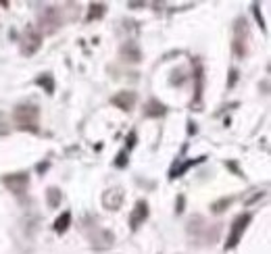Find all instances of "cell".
<instances>
[{
    "label": "cell",
    "mask_w": 271,
    "mask_h": 254,
    "mask_svg": "<svg viewBox=\"0 0 271 254\" xmlns=\"http://www.w3.org/2000/svg\"><path fill=\"white\" fill-rule=\"evenodd\" d=\"M202 161H204V156H200V158H192V161H188V163H184L182 167H177V169H173L169 177H171V179H175V177H182V175H184V173H186V171H188L190 167H194V165H198V163H202Z\"/></svg>",
    "instance_id": "44dd1931"
},
{
    "label": "cell",
    "mask_w": 271,
    "mask_h": 254,
    "mask_svg": "<svg viewBox=\"0 0 271 254\" xmlns=\"http://www.w3.org/2000/svg\"><path fill=\"white\" fill-rule=\"evenodd\" d=\"M206 221H204V217L202 215H194L190 221H188V227H186V231H188V236L192 238V240H196V242H202V236H204V231H206Z\"/></svg>",
    "instance_id": "7c38bea8"
},
{
    "label": "cell",
    "mask_w": 271,
    "mask_h": 254,
    "mask_svg": "<svg viewBox=\"0 0 271 254\" xmlns=\"http://www.w3.org/2000/svg\"><path fill=\"white\" fill-rule=\"evenodd\" d=\"M36 83H38L40 88H44L46 94H54V77H52L50 73L38 75V77H36Z\"/></svg>",
    "instance_id": "d6986e66"
},
{
    "label": "cell",
    "mask_w": 271,
    "mask_h": 254,
    "mask_svg": "<svg viewBox=\"0 0 271 254\" xmlns=\"http://www.w3.org/2000/svg\"><path fill=\"white\" fill-rule=\"evenodd\" d=\"M148 202L146 200H138L136 202V206H134V210H132V215H130V227L136 231L140 225H144V221L148 219Z\"/></svg>",
    "instance_id": "30bf717a"
},
{
    "label": "cell",
    "mask_w": 271,
    "mask_h": 254,
    "mask_svg": "<svg viewBox=\"0 0 271 254\" xmlns=\"http://www.w3.org/2000/svg\"><path fill=\"white\" fill-rule=\"evenodd\" d=\"M107 15V5L105 3H92L88 7V15H86V21L92 23V21H98Z\"/></svg>",
    "instance_id": "9a60e30c"
},
{
    "label": "cell",
    "mask_w": 271,
    "mask_h": 254,
    "mask_svg": "<svg viewBox=\"0 0 271 254\" xmlns=\"http://www.w3.org/2000/svg\"><path fill=\"white\" fill-rule=\"evenodd\" d=\"M238 81V71L236 69H232L230 71V81H227V88H234V83Z\"/></svg>",
    "instance_id": "83f0119b"
},
{
    "label": "cell",
    "mask_w": 271,
    "mask_h": 254,
    "mask_svg": "<svg viewBox=\"0 0 271 254\" xmlns=\"http://www.w3.org/2000/svg\"><path fill=\"white\" fill-rule=\"evenodd\" d=\"M232 50L236 58H246L251 52V27L248 21L238 17L234 21V38H232Z\"/></svg>",
    "instance_id": "7a4b0ae2"
},
{
    "label": "cell",
    "mask_w": 271,
    "mask_h": 254,
    "mask_svg": "<svg viewBox=\"0 0 271 254\" xmlns=\"http://www.w3.org/2000/svg\"><path fill=\"white\" fill-rule=\"evenodd\" d=\"M225 165H227V167H230L232 171H236V175H240V177H242V173H240V169L236 167V163H225Z\"/></svg>",
    "instance_id": "f1b7e54d"
},
{
    "label": "cell",
    "mask_w": 271,
    "mask_h": 254,
    "mask_svg": "<svg viewBox=\"0 0 271 254\" xmlns=\"http://www.w3.org/2000/svg\"><path fill=\"white\" fill-rule=\"evenodd\" d=\"M13 123L17 125L19 132L38 134L40 132V109L36 104H17L13 109Z\"/></svg>",
    "instance_id": "6da1fadb"
},
{
    "label": "cell",
    "mask_w": 271,
    "mask_h": 254,
    "mask_svg": "<svg viewBox=\"0 0 271 254\" xmlns=\"http://www.w3.org/2000/svg\"><path fill=\"white\" fill-rule=\"evenodd\" d=\"M202 92H204V69L200 60H194V98L192 111H202Z\"/></svg>",
    "instance_id": "52a82bcc"
},
{
    "label": "cell",
    "mask_w": 271,
    "mask_h": 254,
    "mask_svg": "<svg viewBox=\"0 0 271 254\" xmlns=\"http://www.w3.org/2000/svg\"><path fill=\"white\" fill-rule=\"evenodd\" d=\"M3 185L7 189H11L13 194H23L25 189L29 187V173L27 171H19V173H9L3 177Z\"/></svg>",
    "instance_id": "8992f818"
},
{
    "label": "cell",
    "mask_w": 271,
    "mask_h": 254,
    "mask_svg": "<svg viewBox=\"0 0 271 254\" xmlns=\"http://www.w3.org/2000/svg\"><path fill=\"white\" fill-rule=\"evenodd\" d=\"M111 104H113V107H117L119 111L130 113V111L136 107V92H130V90H121V92H117L115 96L111 98Z\"/></svg>",
    "instance_id": "9c48e42d"
},
{
    "label": "cell",
    "mask_w": 271,
    "mask_h": 254,
    "mask_svg": "<svg viewBox=\"0 0 271 254\" xmlns=\"http://www.w3.org/2000/svg\"><path fill=\"white\" fill-rule=\"evenodd\" d=\"M134 144H136V134L132 132V134H130V144H128V150H130V148H134Z\"/></svg>",
    "instance_id": "f546056e"
},
{
    "label": "cell",
    "mask_w": 271,
    "mask_h": 254,
    "mask_svg": "<svg viewBox=\"0 0 271 254\" xmlns=\"http://www.w3.org/2000/svg\"><path fill=\"white\" fill-rule=\"evenodd\" d=\"M234 202V196H225V198H219L215 200L213 204H211V213H215V215H221L225 208H230Z\"/></svg>",
    "instance_id": "ffe728a7"
},
{
    "label": "cell",
    "mask_w": 271,
    "mask_h": 254,
    "mask_svg": "<svg viewBox=\"0 0 271 254\" xmlns=\"http://www.w3.org/2000/svg\"><path fill=\"white\" fill-rule=\"evenodd\" d=\"M184 202H186L184 196H177V200H175V213H177V215L184 213Z\"/></svg>",
    "instance_id": "484cf974"
},
{
    "label": "cell",
    "mask_w": 271,
    "mask_h": 254,
    "mask_svg": "<svg viewBox=\"0 0 271 254\" xmlns=\"http://www.w3.org/2000/svg\"><path fill=\"white\" fill-rule=\"evenodd\" d=\"M42 48V34L38 31L36 25H25L19 38V50L23 56H32Z\"/></svg>",
    "instance_id": "277c9868"
},
{
    "label": "cell",
    "mask_w": 271,
    "mask_h": 254,
    "mask_svg": "<svg viewBox=\"0 0 271 254\" xmlns=\"http://www.w3.org/2000/svg\"><path fill=\"white\" fill-rule=\"evenodd\" d=\"M119 54H121V58L128 62H140L142 60V50L136 42H126L121 46V50H119Z\"/></svg>",
    "instance_id": "5bb4252c"
},
{
    "label": "cell",
    "mask_w": 271,
    "mask_h": 254,
    "mask_svg": "<svg viewBox=\"0 0 271 254\" xmlns=\"http://www.w3.org/2000/svg\"><path fill=\"white\" fill-rule=\"evenodd\" d=\"M115 167H119V169L128 167V150H121V152L117 154V158H115Z\"/></svg>",
    "instance_id": "603a6c76"
},
{
    "label": "cell",
    "mask_w": 271,
    "mask_h": 254,
    "mask_svg": "<svg viewBox=\"0 0 271 254\" xmlns=\"http://www.w3.org/2000/svg\"><path fill=\"white\" fill-rule=\"evenodd\" d=\"M46 169H48V163H40V165H38V171H40V173H44Z\"/></svg>",
    "instance_id": "d6a6232c"
},
{
    "label": "cell",
    "mask_w": 271,
    "mask_h": 254,
    "mask_svg": "<svg viewBox=\"0 0 271 254\" xmlns=\"http://www.w3.org/2000/svg\"><path fill=\"white\" fill-rule=\"evenodd\" d=\"M69 225H71V213L69 210H65V213H61V217H58L56 221H54V231L58 234V236H63L67 229H69Z\"/></svg>",
    "instance_id": "2e32d148"
},
{
    "label": "cell",
    "mask_w": 271,
    "mask_h": 254,
    "mask_svg": "<svg viewBox=\"0 0 271 254\" xmlns=\"http://www.w3.org/2000/svg\"><path fill=\"white\" fill-rule=\"evenodd\" d=\"M38 31L44 36H52L56 34L58 29H61L63 25V17H61V11H58V7H46L44 11H40L38 15Z\"/></svg>",
    "instance_id": "3957f363"
},
{
    "label": "cell",
    "mask_w": 271,
    "mask_h": 254,
    "mask_svg": "<svg viewBox=\"0 0 271 254\" xmlns=\"http://www.w3.org/2000/svg\"><path fill=\"white\" fill-rule=\"evenodd\" d=\"M188 125H190V127H188V132H190V134H196V123L188 121Z\"/></svg>",
    "instance_id": "4dcf8cb0"
},
{
    "label": "cell",
    "mask_w": 271,
    "mask_h": 254,
    "mask_svg": "<svg viewBox=\"0 0 271 254\" xmlns=\"http://www.w3.org/2000/svg\"><path fill=\"white\" fill-rule=\"evenodd\" d=\"M9 123H7V119H5V115L0 113V136H7L9 132H11V127H7Z\"/></svg>",
    "instance_id": "d4e9b609"
},
{
    "label": "cell",
    "mask_w": 271,
    "mask_h": 254,
    "mask_svg": "<svg viewBox=\"0 0 271 254\" xmlns=\"http://www.w3.org/2000/svg\"><path fill=\"white\" fill-rule=\"evenodd\" d=\"M253 13H255V17H257V21H259V25L265 29V21H263V17H261V13H259V5H253Z\"/></svg>",
    "instance_id": "4316f807"
},
{
    "label": "cell",
    "mask_w": 271,
    "mask_h": 254,
    "mask_svg": "<svg viewBox=\"0 0 271 254\" xmlns=\"http://www.w3.org/2000/svg\"><path fill=\"white\" fill-rule=\"evenodd\" d=\"M126 200V192H123V187L121 185H115V187H109L107 192L102 194V206L107 210H119L121 208Z\"/></svg>",
    "instance_id": "ba28073f"
},
{
    "label": "cell",
    "mask_w": 271,
    "mask_h": 254,
    "mask_svg": "<svg viewBox=\"0 0 271 254\" xmlns=\"http://www.w3.org/2000/svg\"><path fill=\"white\" fill-rule=\"evenodd\" d=\"M128 7L130 9H140V7H144V3H128Z\"/></svg>",
    "instance_id": "1f68e13d"
},
{
    "label": "cell",
    "mask_w": 271,
    "mask_h": 254,
    "mask_svg": "<svg viewBox=\"0 0 271 254\" xmlns=\"http://www.w3.org/2000/svg\"><path fill=\"white\" fill-rule=\"evenodd\" d=\"M173 77H171V86H182L184 81H186V77H184V71L179 69V71H173L171 73Z\"/></svg>",
    "instance_id": "cb8c5ba5"
},
{
    "label": "cell",
    "mask_w": 271,
    "mask_h": 254,
    "mask_svg": "<svg viewBox=\"0 0 271 254\" xmlns=\"http://www.w3.org/2000/svg\"><path fill=\"white\" fill-rule=\"evenodd\" d=\"M251 221H253V215H251V213H242V215H238V217L234 219V223H232V231H230L227 242H225V250H232V248H236V246H238L240 238L244 236V231H246V227H248Z\"/></svg>",
    "instance_id": "5b68a950"
},
{
    "label": "cell",
    "mask_w": 271,
    "mask_h": 254,
    "mask_svg": "<svg viewBox=\"0 0 271 254\" xmlns=\"http://www.w3.org/2000/svg\"><path fill=\"white\" fill-rule=\"evenodd\" d=\"M90 240H92L94 250H107L115 244V234L109 231V229H94V234L90 236Z\"/></svg>",
    "instance_id": "8fae6325"
},
{
    "label": "cell",
    "mask_w": 271,
    "mask_h": 254,
    "mask_svg": "<svg viewBox=\"0 0 271 254\" xmlns=\"http://www.w3.org/2000/svg\"><path fill=\"white\" fill-rule=\"evenodd\" d=\"M165 113H167V107H165L161 100H157V98H150V100L144 104L142 117H144V119H159V117H163Z\"/></svg>",
    "instance_id": "4fadbf2b"
},
{
    "label": "cell",
    "mask_w": 271,
    "mask_h": 254,
    "mask_svg": "<svg viewBox=\"0 0 271 254\" xmlns=\"http://www.w3.org/2000/svg\"><path fill=\"white\" fill-rule=\"evenodd\" d=\"M265 196H267V192H263V189H253V194L244 196V206H253L255 202H259Z\"/></svg>",
    "instance_id": "7402d4cb"
},
{
    "label": "cell",
    "mask_w": 271,
    "mask_h": 254,
    "mask_svg": "<svg viewBox=\"0 0 271 254\" xmlns=\"http://www.w3.org/2000/svg\"><path fill=\"white\" fill-rule=\"evenodd\" d=\"M219 234H221V223H215V225H209L204 236H202V242L206 246H213L217 240H219Z\"/></svg>",
    "instance_id": "ac0fdd59"
},
{
    "label": "cell",
    "mask_w": 271,
    "mask_h": 254,
    "mask_svg": "<svg viewBox=\"0 0 271 254\" xmlns=\"http://www.w3.org/2000/svg\"><path fill=\"white\" fill-rule=\"evenodd\" d=\"M61 200H63V192H61L58 187L50 185V187L46 189V202H48V206H50V208L61 206Z\"/></svg>",
    "instance_id": "e0dca14e"
}]
</instances>
